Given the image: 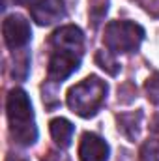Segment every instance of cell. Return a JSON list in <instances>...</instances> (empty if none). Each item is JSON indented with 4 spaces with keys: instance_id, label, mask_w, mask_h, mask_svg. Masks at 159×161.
<instances>
[{
    "instance_id": "obj_15",
    "label": "cell",
    "mask_w": 159,
    "mask_h": 161,
    "mask_svg": "<svg viewBox=\"0 0 159 161\" xmlns=\"http://www.w3.org/2000/svg\"><path fill=\"white\" fill-rule=\"evenodd\" d=\"M6 161H26V159H23V158H19V156H9Z\"/></svg>"
},
{
    "instance_id": "obj_6",
    "label": "cell",
    "mask_w": 159,
    "mask_h": 161,
    "mask_svg": "<svg viewBox=\"0 0 159 161\" xmlns=\"http://www.w3.org/2000/svg\"><path fill=\"white\" fill-rule=\"evenodd\" d=\"M32 19L40 26H49L66 17V6L64 0H36L28 6Z\"/></svg>"
},
{
    "instance_id": "obj_8",
    "label": "cell",
    "mask_w": 159,
    "mask_h": 161,
    "mask_svg": "<svg viewBox=\"0 0 159 161\" xmlns=\"http://www.w3.org/2000/svg\"><path fill=\"white\" fill-rule=\"evenodd\" d=\"M109 144L96 133H84L79 144L80 161H109Z\"/></svg>"
},
{
    "instance_id": "obj_9",
    "label": "cell",
    "mask_w": 159,
    "mask_h": 161,
    "mask_svg": "<svg viewBox=\"0 0 159 161\" xmlns=\"http://www.w3.org/2000/svg\"><path fill=\"white\" fill-rule=\"evenodd\" d=\"M49 129H51V137L52 141L60 146V148H68L71 144V139H73V124L66 118H54L49 124Z\"/></svg>"
},
{
    "instance_id": "obj_16",
    "label": "cell",
    "mask_w": 159,
    "mask_h": 161,
    "mask_svg": "<svg viewBox=\"0 0 159 161\" xmlns=\"http://www.w3.org/2000/svg\"><path fill=\"white\" fill-rule=\"evenodd\" d=\"M13 2H17V4H26L28 0H13Z\"/></svg>"
},
{
    "instance_id": "obj_7",
    "label": "cell",
    "mask_w": 159,
    "mask_h": 161,
    "mask_svg": "<svg viewBox=\"0 0 159 161\" xmlns=\"http://www.w3.org/2000/svg\"><path fill=\"white\" fill-rule=\"evenodd\" d=\"M51 47L56 51H68V53H77L82 54L84 49V34L79 26L75 25H66L60 26L52 36H51Z\"/></svg>"
},
{
    "instance_id": "obj_11",
    "label": "cell",
    "mask_w": 159,
    "mask_h": 161,
    "mask_svg": "<svg viewBox=\"0 0 159 161\" xmlns=\"http://www.w3.org/2000/svg\"><path fill=\"white\" fill-rule=\"evenodd\" d=\"M96 64L101 69H105L109 75H118V71H120L118 62H116V58H114V54L111 51H99L96 54Z\"/></svg>"
},
{
    "instance_id": "obj_14",
    "label": "cell",
    "mask_w": 159,
    "mask_h": 161,
    "mask_svg": "<svg viewBox=\"0 0 159 161\" xmlns=\"http://www.w3.org/2000/svg\"><path fill=\"white\" fill-rule=\"evenodd\" d=\"M152 131L157 135V139H159V116H156L154 118V125H152Z\"/></svg>"
},
{
    "instance_id": "obj_13",
    "label": "cell",
    "mask_w": 159,
    "mask_h": 161,
    "mask_svg": "<svg viewBox=\"0 0 159 161\" xmlns=\"http://www.w3.org/2000/svg\"><path fill=\"white\" fill-rule=\"evenodd\" d=\"M146 92H148V99L152 103L159 105V73H156L152 79L146 82Z\"/></svg>"
},
{
    "instance_id": "obj_3",
    "label": "cell",
    "mask_w": 159,
    "mask_h": 161,
    "mask_svg": "<svg viewBox=\"0 0 159 161\" xmlns=\"http://www.w3.org/2000/svg\"><path fill=\"white\" fill-rule=\"evenodd\" d=\"M144 40V28L131 21H111L105 26L103 43L112 54L135 53Z\"/></svg>"
},
{
    "instance_id": "obj_1",
    "label": "cell",
    "mask_w": 159,
    "mask_h": 161,
    "mask_svg": "<svg viewBox=\"0 0 159 161\" xmlns=\"http://www.w3.org/2000/svg\"><path fill=\"white\" fill-rule=\"evenodd\" d=\"M6 113L9 122V133L21 146H30L38 141V127L34 122L32 103L28 94L21 88H13L6 99Z\"/></svg>"
},
{
    "instance_id": "obj_10",
    "label": "cell",
    "mask_w": 159,
    "mask_h": 161,
    "mask_svg": "<svg viewBox=\"0 0 159 161\" xmlns=\"http://www.w3.org/2000/svg\"><path fill=\"white\" fill-rule=\"evenodd\" d=\"M140 118H142V113H129V114L118 116V129L131 141V142H135V139L139 137Z\"/></svg>"
},
{
    "instance_id": "obj_2",
    "label": "cell",
    "mask_w": 159,
    "mask_h": 161,
    "mask_svg": "<svg viewBox=\"0 0 159 161\" xmlns=\"http://www.w3.org/2000/svg\"><path fill=\"white\" fill-rule=\"evenodd\" d=\"M107 97V82L97 75H90L77 82L68 92V107L80 118H92L97 114Z\"/></svg>"
},
{
    "instance_id": "obj_4",
    "label": "cell",
    "mask_w": 159,
    "mask_h": 161,
    "mask_svg": "<svg viewBox=\"0 0 159 161\" xmlns=\"http://www.w3.org/2000/svg\"><path fill=\"white\" fill-rule=\"evenodd\" d=\"M2 34H4V43L8 45V49L17 51V49H23L30 41L32 28H30V23L23 15L13 13V15H8L4 19Z\"/></svg>"
},
{
    "instance_id": "obj_5",
    "label": "cell",
    "mask_w": 159,
    "mask_h": 161,
    "mask_svg": "<svg viewBox=\"0 0 159 161\" xmlns=\"http://www.w3.org/2000/svg\"><path fill=\"white\" fill-rule=\"evenodd\" d=\"M80 58H82V54H77V53H68V51L52 49L51 58H49V66H47L49 79L54 80V82L66 80L73 71L79 69Z\"/></svg>"
},
{
    "instance_id": "obj_12",
    "label": "cell",
    "mask_w": 159,
    "mask_h": 161,
    "mask_svg": "<svg viewBox=\"0 0 159 161\" xmlns=\"http://www.w3.org/2000/svg\"><path fill=\"white\" fill-rule=\"evenodd\" d=\"M139 161H159V139H150L140 146Z\"/></svg>"
}]
</instances>
